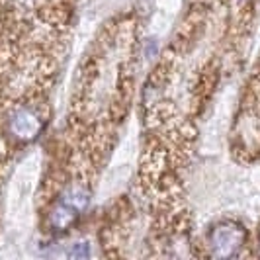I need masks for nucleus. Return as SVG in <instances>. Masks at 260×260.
I'll return each instance as SVG.
<instances>
[{"label":"nucleus","instance_id":"1","mask_svg":"<svg viewBox=\"0 0 260 260\" xmlns=\"http://www.w3.org/2000/svg\"><path fill=\"white\" fill-rule=\"evenodd\" d=\"M6 127L16 141H34L45 127V119L34 104H16L6 114Z\"/></svg>","mask_w":260,"mask_h":260},{"label":"nucleus","instance_id":"2","mask_svg":"<svg viewBox=\"0 0 260 260\" xmlns=\"http://www.w3.org/2000/svg\"><path fill=\"white\" fill-rule=\"evenodd\" d=\"M245 243V229L237 223H219L208 235V247L213 256H233Z\"/></svg>","mask_w":260,"mask_h":260},{"label":"nucleus","instance_id":"3","mask_svg":"<svg viewBox=\"0 0 260 260\" xmlns=\"http://www.w3.org/2000/svg\"><path fill=\"white\" fill-rule=\"evenodd\" d=\"M77 215L78 211L75 208H71L65 202H57L47 215V221H49V227L53 231H65L77 221Z\"/></svg>","mask_w":260,"mask_h":260},{"label":"nucleus","instance_id":"4","mask_svg":"<svg viewBox=\"0 0 260 260\" xmlns=\"http://www.w3.org/2000/svg\"><path fill=\"white\" fill-rule=\"evenodd\" d=\"M71 254H73V256H86V254H88V252H86V248H84V245H75V247H73V252H71Z\"/></svg>","mask_w":260,"mask_h":260}]
</instances>
